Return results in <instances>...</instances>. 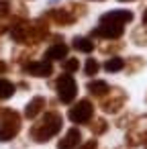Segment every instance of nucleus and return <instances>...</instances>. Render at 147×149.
I'll list each match as a JSON object with an SVG mask.
<instances>
[{"instance_id": "obj_5", "label": "nucleus", "mask_w": 147, "mask_h": 149, "mask_svg": "<svg viewBox=\"0 0 147 149\" xmlns=\"http://www.w3.org/2000/svg\"><path fill=\"white\" fill-rule=\"evenodd\" d=\"M92 116H94V104H92L88 98L76 102V104L68 110V118H70L72 123H76V125H86Z\"/></svg>"}, {"instance_id": "obj_22", "label": "nucleus", "mask_w": 147, "mask_h": 149, "mask_svg": "<svg viewBox=\"0 0 147 149\" xmlns=\"http://www.w3.org/2000/svg\"><path fill=\"white\" fill-rule=\"evenodd\" d=\"M80 149H98V141H96V139H90V141H86Z\"/></svg>"}, {"instance_id": "obj_26", "label": "nucleus", "mask_w": 147, "mask_h": 149, "mask_svg": "<svg viewBox=\"0 0 147 149\" xmlns=\"http://www.w3.org/2000/svg\"><path fill=\"white\" fill-rule=\"evenodd\" d=\"M145 149H147V143H145Z\"/></svg>"}, {"instance_id": "obj_27", "label": "nucleus", "mask_w": 147, "mask_h": 149, "mask_svg": "<svg viewBox=\"0 0 147 149\" xmlns=\"http://www.w3.org/2000/svg\"><path fill=\"white\" fill-rule=\"evenodd\" d=\"M145 100H147V98H145Z\"/></svg>"}, {"instance_id": "obj_21", "label": "nucleus", "mask_w": 147, "mask_h": 149, "mask_svg": "<svg viewBox=\"0 0 147 149\" xmlns=\"http://www.w3.org/2000/svg\"><path fill=\"white\" fill-rule=\"evenodd\" d=\"M10 15V2L8 0H0V17H8Z\"/></svg>"}, {"instance_id": "obj_17", "label": "nucleus", "mask_w": 147, "mask_h": 149, "mask_svg": "<svg viewBox=\"0 0 147 149\" xmlns=\"http://www.w3.org/2000/svg\"><path fill=\"white\" fill-rule=\"evenodd\" d=\"M13 94H15V84L8 82V80H2V78H0V100L10 98Z\"/></svg>"}, {"instance_id": "obj_24", "label": "nucleus", "mask_w": 147, "mask_h": 149, "mask_svg": "<svg viewBox=\"0 0 147 149\" xmlns=\"http://www.w3.org/2000/svg\"><path fill=\"white\" fill-rule=\"evenodd\" d=\"M4 31H6V27H4V25H0V35H2Z\"/></svg>"}, {"instance_id": "obj_25", "label": "nucleus", "mask_w": 147, "mask_h": 149, "mask_svg": "<svg viewBox=\"0 0 147 149\" xmlns=\"http://www.w3.org/2000/svg\"><path fill=\"white\" fill-rule=\"evenodd\" d=\"M118 2H131V0H118Z\"/></svg>"}, {"instance_id": "obj_2", "label": "nucleus", "mask_w": 147, "mask_h": 149, "mask_svg": "<svg viewBox=\"0 0 147 149\" xmlns=\"http://www.w3.org/2000/svg\"><path fill=\"white\" fill-rule=\"evenodd\" d=\"M21 131V114L13 108L0 110V141H13Z\"/></svg>"}, {"instance_id": "obj_16", "label": "nucleus", "mask_w": 147, "mask_h": 149, "mask_svg": "<svg viewBox=\"0 0 147 149\" xmlns=\"http://www.w3.org/2000/svg\"><path fill=\"white\" fill-rule=\"evenodd\" d=\"M125 68V59L123 57H110V59H106V63H104V70L108 72V74H116V72H121Z\"/></svg>"}, {"instance_id": "obj_20", "label": "nucleus", "mask_w": 147, "mask_h": 149, "mask_svg": "<svg viewBox=\"0 0 147 149\" xmlns=\"http://www.w3.org/2000/svg\"><path fill=\"white\" fill-rule=\"evenodd\" d=\"M78 68H80V61H78L76 57L63 59V70H65L68 74H74V72H78Z\"/></svg>"}, {"instance_id": "obj_11", "label": "nucleus", "mask_w": 147, "mask_h": 149, "mask_svg": "<svg viewBox=\"0 0 147 149\" xmlns=\"http://www.w3.org/2000/svg\"><path fill=\"white\" fill-rule=\"evenodd\" d=\"M68 57V45L65 43H53L47 51H45V59L47 61H59V59H65Z\"/></svg>"}, {"instance_id": "obj_18", "label": "nucleus", "mask_w": 147, "mask_h": 149, "mask_svg": "<svg viewBox=\"0 0 147 149\" xmlns=\"http://www.w3.org/2000/svg\"><path fill=\"white\" fill-rule=\"evenodd\" d=\"M98 70H100V65H98V61L92 59V57H90V59L86 61V65H84V74H86V76H96Z\"/></svg>"}, {"instance_id": "obj_3", "label": "nucleus", "mask_w": 147, "mask_h": 149, "mask_svg": "<svg viewBox=\"0 0 147 149\" xmlns=\"http://www.w3.org/2000/svg\"><path fill=\"white\" fill-rule=\"evenodd\" d=\"M55 92H57L59 102H63V104L74 102V98H76V94H78V84H76L74 76L68 74V72L61 74V76L55 80Z\"/></svg>"}, {"instance_id": "obj_12", "label": "nucleus", "mask_w": 147, "mask_h": 149, "mask_svg": "<svg viewBox=\"0 0 147 149\" xmlns=\"http://www.w3.org/2000/svg\"><path fill=\"white\" fill-rule=\"evenodd\" d=\"M100 21H110V23H121V25H127L133 21V13L131 10H110L106 15H102Z\"/></svg>"}, {"instance_id": "obj_9", "label": "nucleus", "mask_w": 147, "mask_h": 149, "mask_svg": "<svg viewBox=\"0 0 147 149\" xmlns=\"http://www.w3.org/2000/svg\"><path fill=\"white\" fill-rule=\"evenodd\" d=\"M47 19H51L55 25H61V27H70V25H74V21L78 19L76 15H72L70 10H65V8H53V10H49L47 13Z\"/></svg>"}, {"instance_id": "obj_7", "label": "nucleus", "mask_w": 147, "mask_h": 149, "mask_svg": "<svg viewBox=\"0 0 147 149\" xmlns=\"http://www.w3.org/2000/svg\"><path fill=\"white\" fill-rule=\"evenodd\" d=\"M23 72L29 76H35V78H49L53 74V65L47 59L45 61H29V63H25Z\"/></svg>"}, {"instance_id": "obj_23", "label": "nucleus", "mask_w": 147, "mask_h": 149, "mask_svg": "<svg viewBox=\"0 0 147 149\" xmlns=\"http://www.w3.org/2000/svg\"><path fill=\"white\" fill-rule=\"evenodd\" d=\"M143 25H147V10L143 13Z\"/></svg>"}, {"instance_id": "obj_4", "label": "nucleus", "mask_w": 147, "mask_h": 149, "mask_svg": "<svg viewBox=\"0 0 147 149\" xmlns=\"http://www.w3.org/2000/svg\"><path fill=\"white\" fill-rule=\"evenodd\" d=\"M125 143L129 147H139L141 143H147V114L139 116L133 127L127 131V137H125Z\"/></svg>"}, {"instance_id": "obj_6", "label": "nucleus", "mask_w": 147, "mask_h": 149, "mask_svg": "<svg viewBox=\"0 0 147 149\" xmlns=\"http://www.w3.org/2000/svg\"><path fill=\"white\" fill-rule=\"evenodd\" d=\"M123 33H125V25L110 23V21H100V25L92 31V37H100V39L114 41V39H121Z\"/></svg>"}, {"instance_id": "obj_10", "label": "nucleus", "mask_w": 147, "mask_h": 149, "mask_svg": "<svg viewBox=\"0 0 147 149\" xmlns=\"http://www.w3.org/2000/svg\"><path fill=\"white\" fill-rule=\"evenodd\" d=\"M80 141H82V133L74 127V129H70V131L59 139L57 149H76V147L80 145Z\"/></svg>"}, {"instance_id": "obj_15", "label": "nucleus", "mask_w": 147, "mask_h": 149, "mask_svg": "<svg viewBox=\"0 0 147 149\" xmlns=\"http://www.w3.org/2000/svg\"><path fill=\"white\" fill-rule=\"evenodd\" d=\"M72 45H74L76 51H82V53H92L94 51V41L88 39V37H76Z\"/></svg>"}, {"instance_id": "obj_8", "label": "nucleus", "mask_w": 147, "mask_h": 149, "mask_svg": "<svg viewBox=\"0 0 147 149\" xmlns=\"http://www.w3.org/2000/svg\"><path fill=\"white\" fill-rule=\"evenodd\" d=\"M110 98H106L104 102H102V110L104 112H108V114H114V112H118L123 106H125V100H127V94L125 92H121L118 88H112L110 90Z\"/></svg>"}, {"instance_id": "obj_14", "label": "nucleus", "mask_w": 147, "mask_h": 149, "mask_svg": "<svg viewBox=\"0 0 147 149\" xmlns=\"http://www.w3.org/2000/svg\"><path fill=\"white\" fill-rule=\"evenodd\" d=\"M88 92H90L92 96H106V94L110 92V88H108V84L102 82V80H92V82L88 84Z\"/></svg>"}, {"instance_id": "obj_19", "label": "nucleus", "mask_w": 147, "mask_h": 149, "mask_svg": "<svg viewBox=\"0 0 147 149\" xmlns=\"http://www.w3.org/2000/svg\"><path fill=\"white\" fill-rule=\"evenodd\" d=\"M106 129H108V123H106L104 118H96V120L92 123V133H96V135L106 133Z\"/></svg>"}, {"instance_id": "obj_13", "label": "nucleus", "mask_w": 147, "mask_h": 149, "mask_svg": "<svg viewBox=\"0 0 147 149\" xmlns=\"http://www.w3.org/2000/svg\"><path fill=\"white\" fill-rule=\"evenodd\" d=\"M43 106H45V98H43V96H35V98L25 106V116H27V118H37V116L43 112Z\"/></svg>"}, {"instance_id": "obj_1", "label": "nucleus", "mask_w": 147, "mask_h": 149, "mask_svg": "<svg viewBox=\"0 0 147 149\" xmlns=\"http://www.w3.org/2000/svg\"><path fill=\"white\" fill-rule=\"evenodd\" d=\"M63 127V118L59 112L51 110V112H45L33 127H31V139L35 143H47L51 141Z\"/></svg>"}]
</instances>
